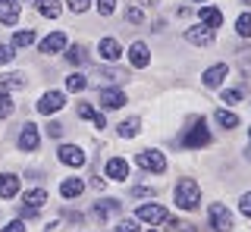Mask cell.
<instances>
[{
	"label": "cell",
	"mask_w": 251,
	"mask_h": 232,
	"mask_svg": "<svg viewBox=\"0 0 251 232\" xmlns=\"http://www.w3.org/2000/svg\"><path fill=\"white\" fill-rule=\"evenodd\" d=\"M173 198H176V207H182V210H195L201 201V188L198 182L192 179V176H185V179L176 182V188H173Z\"/></svg>",
	"instance_id": "6da1fadb"
},
{
	"label": "cell",
	"mask_w": 251,
	"mask_h": 232,
	"mask_svg": "<svg viewBox=\"0 0 251 232\" xmlns=\"http://www.w3.org/2000/svg\"><path fill=\"white\" fill-rule=\"evenodd\" d=\"M207 216H210L214 232H229L232 229V213L226 210V204H220V201H214V204L207 207Z\"/></svg>",
	"instance_id": "7a4b0ae2"
},
{
	"label": "cell",
	"mask_w": 251,
	"mask_h": 232,
	"mask_svg": "<svg viewBox=\"0 0 251 232\" xmlns=\"http://www.w3.org/2000/svg\"><path fill=\"white\" fill-rule=\"evenodd\" d=\"M138 166L148 173H167V157L160 151H141L138 154Z\"/></svg>",
	"instance_id": "3957f363"
},
{
	"label": "cell",
	"mask_w": 251,
	"mask_h": 232,
	"mask_svg": "<svg viewBox=\"0 0 251 232\" xmlns=\"http://www.w3.org/2000/svg\"><path fill=\"white\" fill-rule=\"evenodd\" d=\"M204 144H210V132H207V126H204V119H201V122H195L192 132L182 138V148H204Z\"/></svg>",
	"instance_id": "277c9868"
},
{
	"label": "cell",
	"mask_w": 251,
	"mask_h": 232,
	"mask_svg": "<svg viewBox=\"0 0 251 232\" xmlns=\"http://www.w3.org/2000/svg\"><path fill=\"white\" fill-rule=\"evenodd\" d=\"M63 104H66V97L60 94V91H47V94L38 100V113H44V116H50V113H57L63 110Z\"/></svg>",
	"instance_id": "5b68a950"
},
{
	"label": "cell",
	"mask_w": 251,
	"mask_h": 232,
	"mask_svg": "<svg viewBox=\"0 0 251 232\" xmlns=\"http://www.w3.org/2000/svg\"><path fill=\"white\" fill-rule=\"evenodd\" d=\"M57 157H60V163H66V166H85V151L75 148V144H63L57 151Z\"/></svg>",
	"instance_id": "8992f818"
},
{
	"label": "cell",
	"mask_w": 251,
	"mask_h": 232,
	"mask_svg": "<svg viewBox=\"0 0 251 232\" xmlns=\"http://www.w3.org/2000/svg\"><path fill=\"white\" fill-rule=\"evenodd\" d=\"M98 100H100V107H107V110H116V107L126 104V91H120V88H100Z\"/></svg>",
	"instance_id": "52a82bcc"
},
{
	"label": "cell",
	"mask_w": 251,
	"mask_h": 232,
	"mask_svg": "<svg viewBox=\"0 0 251 232\" xmlns=\"http://www.w3.org/2000/svg\"><path fill=\"white\" fill-rule=\"evenodd\" d=\"M19 0H0V25H16L19 22Z\"/></svg>",
	"instance_id": "ba28073f"
},
{
	"label": "cell",
	"mask_w": 251,
	"mask_h": 232,
	"mask_svg": "<svg viewBox=\"0 0 251 232\" xmlns=\"http://www.w3.org/2000/svg\"><path fill=\"white\" fill-rule=\"evenodd\" d=\"M98 53H100V60H107V63H116V60L123 57V47H120L116 38H104V41L98 44Z\"/></svg>",
	"instance_id": "9c48e42d"
},
{
	"label": "cell",
	"mask_w": 251,
	"mask_h": 232,
	"mask_svg": "<svg viewBox=\"0 0 251 232\" xmlns=\"http://www.w3.org/2000/svg\"><path fill=\"white\" fill-rule=\"evenodd\" d=\"M138 220L154 226V223H163V220H167V210H163L160 204H141L138 207Z\"/></svg>",
	"instance_id": "30bf717a"
},
{
	"label": "cell",
	"mask_w": 251,
	"mask_h": 232,
	"mask_svg": "<svg viewBox=\"0 0 251 232\" xmlns=\"http://www.w3.org/2000/svg\"><path fill=\"white\" fill-rule=\"evenodd\" d=\"M129 60H132V66L145 69L148 63H151V50H148V44H145V41H135V44L129 47Z\"/></svg>",
	"instance_id": "8fae6325"
},
{
	"label": "cell",
	"mask_w": 251,
	"mask_h": 232,
	"mask_svg": "<svg viewBox=\"0 0 251 232\" xmlns=\"http://www.w3.org/2000/svg\"><path fill=\"white\" fill-rule=\"evenodd\" d=\"M19 148L22 151H38V126L35 122H25L19 132Z\"/></svg>",
	"instance_id": "7c38bea8"
},
{
	"label": "cell",
	"mask_w": 251,
	"mask_h": 232,
	"mask_svg": "<svg viewBox=\"0 0 251 232\" xmlns=\"http://www.w3.org/2000/svg\"><path fill=\"white\" fill-rule=\"evenodd\" d=\"M198 19H201V25H204V28H210V32L223 25V13H220L217 6H204V10L198 13Z\"/></svg>",
	"instance_id": "4fadbf2b"
},
{
	"label": "cell",
	"mask_w": 251,
	"mask_h": 232,
	"mask_svg": "<svg viewBox=\"0 0 251 232\" xmlns=\"http://www.w3.org/2000/svg\"><path fill=\"white\" fill-rule=\"evenodd\" d=\"M63 47H66V35L63 32H53L41 41V53H47V57H50V53H60Z\"/></svg>",
	"instance_id": "5bb4252c"
},
{
	"label": "cell",
	"mask_w": 251,
	"mask_h": 232,
	"mask_svg": "<svg viewBox=\"0 0 251 232\" xmlns=\"http://www.w3.org/2000/svg\"><path fill=\"white\" fill-rule=\"evenodd\" d=\"M226 75H229L226 63H217V66H210L207 72H204V85H207V88H217V85H223Z\"/></svg>",
	"instance_id": "9a60e30c"
},
{
	"label": "cell",
	"mask_w": 251,
	"mask_h": 232,
	"mask_svg": "<svg viewBox=\"0 0 251 232\" xmlns=\"http://www.w3.org/2000/svg\"><path fill=\"white\" fill-rule=\"evenodd\" d=\"M107 176H110V179H116V182H123L126 176H129V163H126L123 157H110L107 160Z\"/></svg>",
	"instance_id": "2e32d148"
},
{
	"label": "cell",
	"mask_w": 251,
	"mask_h": 232,
	"mask_svg": "<svg viewBox=\"0 0 251 232\" xmlns=\"http://www.w3.org/2000/svg\"><path fill=\"white\" fill-rule=\"evenodd\" d=\"M19 195V176L3 173L0 176V198H16Z\"/></svg>",
	"instance_id": "e0dca14e"
},
{
	"label": "cell",
	"mask_w": 251,
	"mask_h": 232,
	"mask_svg": "<svg viewBox=\"0 0 251 232\" xmlns=\"http://www.w3.org/2000/svg\"><path fill=\"white\" fill-rule=\"evenodd\" d=\"M120 210H123L120 201H98V204H94V216H98V220H110V216L120 213Z\"/></svg>",
	"instance_id": "ac0fdd59"
},
{
	"label": "cell",
	"mask_w": 251,
	"mask_h": 232,
	"mask_svg": "<svg viewBox=\"0 0 251 232\" xmlns=\"http://www.w3.org/2000/svg\"><path fill=\"white\" fill-rule=\"evenodd\" d=\"M185 38L192 44H198V47H207V44H214V32L210 28H188Z\"/></svg>",
	"instance_id": "d6986e66"
},
{
	"label": "cell",
	"mask_w": 251,
	"mask_h": 232,
	"mask_svg": "<svg viewBox=\"0 0 251 232\" xmlns=\"http://www.w3.org/2000/svg\"><path fill=\"white\" fill-rule=\"evenodd\" d=\"M82 191H85V182L82 179H66V182L60 185V195L63 198H78Z\"/></svg>",
	"instance_id": "ffe728a7"
},
{
	"label": "cell",
	"mask_w": 251,
	"mask_h": 232,
	"mask_svg": "<svg viewBox=\"0 0 251 232\" xmlns=\"http://www.w3.org/2000/svg\"><path fill=\"white\" fill-rule=\"evenodd\" d=\"M44 201H47V191H44V188H31V191H25V204H22V207H31V210H38Z\"/></svg>",
	"instance_id": "44dd1931"
},
{
	"label": "cell",
	"mask_w": 251,
	"mask_h": 232,
	"mask_svg": "<svg viewBox=\"0 0 251 232\" xmlns=\"http://www.w3.org/2000/svg\"><path fill=\"white\" fill-rule=\"evenodd\" d=\"M35 3H38V10H41V16H47V19L60 16V0H35Z\"/></svg>",
	"instance_id": "7402d4cb"
},
{
	"label": "cell",
	"mask_w": 251,
	"mask_h": 232,
	"mask_svg": "<svg viewBox=\"0 0 251 232\" xmlns=\"http://www.w3.org/2000/svg\"><path fill=\"white\" fill-rule=\"evenodd\" d=\"M0 85L3 88H25V72H10V75H0Z\"/></svg>",
	"instance_id": "603a6c76"
},
{
	"label": "cell",
	"mask_w": 251,
	"mask_h": 232,
	"mask_svg": "<svg viewBox=\"0 0 251 232\" xmlns=\"http://www.w3.org/2000/svg\"><path fill=\"white\" fill-rule=\"evenodd\" d=\"M138 129H141L138 119H126V122H120V129H116V132H120V138H135Z\"/></svg>",
	"instance_id": "cb8c5ba5"
},
{
	"label": "cell",
	"mask_w": 251,
	"mask_h": 232,
	"mask_svg": "<svg viewBox=\"0 0 251 232\" xmlns=\"http://www.w3.org/2000/svg\"><path fill=\"white\" fill-rule=\"evenodd\" d=\"M217 122H220L223 129H235V126H239V116L229 113V110L223 107V110H217Z\"/></svg>",
	"instance_id": "d4e9b609"
},
{
	"label": "cell",
	"mask_w": 251,
	"mask_h": 232,
	"mask_svg": "<svg viewBox=\"0 0 251 232\" xmlns=\"http://www.w3.org/2000/svg\"><path fill=\"white\" fill-rule=\"evenodd\" d=\"M163 223H167V232H198L192 223H185V220H170V216H167Z\"/></svg>",
	"instance_id": "484cf974"
},
{
	"label": "cell",
	"mask_w": 251,
	"mask_h": 232,
	"mask_svg": "<svg viewBox=\"0 0 251 232\" xmlns=\"http://www.w3.org/2000/svg\"><path fill=\"white\" fill-rule=\"evenodd\" d=\"M235 32L242 38H251V13H242V16L235 19Z\"/></svg>",
	"instance_id": "4316f807"
},
{
	"label": "cell",
	"mask_w": 251,
	"mask_h": 232,
	"mask_svg": "<svg viewBox=\"0 0 251 232\" xmlns=\"http://www.w3.org/2000/svg\"><path fill=\"white\" fill-rule=\"evenodd\" d=\"M31 41H35V32H28V28H25V32H16V35H13V47H28Z\"/></svg>",
	"instance_id": "83f0119b"
},
{
	"label": "cell",
	"mask_w": 251,
	"mask_h": 232,
	"mask_svg": "<svg viewBox=\"0 0 251 232\" xmlns=\"http://www.w3.org/2000/svg\"><path fill=\"white\" fill-rule=\"evenodd\" d=\"M85 85H88V79H85V75H69V79H66V88L69 91H85Z\"/></svg>",
	"instance_id": "f1b7e54d"
},
{
	"label": "cell",
	"mask_w": 251,
	"mask_h": 232,
	"mask_svg": "<svg viewBox=\"0 0 251 232\" xmlns=\"http://www.w3.org/2000/svg\"><path fill=\"white\" fill-rule=\"evenodd\" d=\"M10 113H13V100H10L6 91H0V119H6Z\"/></svg>",
	"instance_id": "f546056e"
},
{
	"label": "cell",
	"mask_w": 251,
	"mask_h": 232,
	"mask_svg": "<svg viewBox=\"0 0 251 232\" xmlns=\"http://www.w3.org/2000/svg\"><path fill=\"white\" fill-rule=\"evenodd\" d=\"M220 100L232 107V104H239V100H242V91H239V88H226V91H223V97H220Z\"/></svg>",
	"instance_id": "4dcf8cb0"
},
{
	"label": "cell",
	"mask_w": 251,
	"mask_h": 232,
	"mask_svg": "<svg viewBox=\"0 0 251 232\" xmlns=\"http://www.w3.org/2000/svg\"><path fill=\"white\" fill-rule=\"evenodd\" d=\"M66 60H69V63H75V66L85 63V50H82V47H69V50H66Z\"/></svg>",
	"instance_id": "1f68e13d"
},
{
	"label": "cell",
	"mask_w": 251,
	"mask_h": 232,
	"mask_svg": "<svg viewBox=\"0 0 251 232\" xmlns=\"http://www.w3.org/2000/svg\"><path fill=\"white\" fill-rule=\"evenodd\" d=\"M126 19H129L132 25H141V22H145V13L135 10V6H129V10H126Z\"/></svg>",
	"instance_id": "d6a6232c"
},
{
	"label": "cell",
	"mask_w": 251,
	"mask_h": 232,
	"mask_svg": "<svg viewBox=\"0 0 251 232\" xmlns=\"http://www.w3.org/2000/svg\"><path fill=\"white\" fill-rule=\"evenodd\" d=\"M116 10V0H98V13L100 16H110Z\"/></svg>",
	"instance_id": "836d02e7"
},
{
	"label": "cell",
	"mask_w": 251,
	"mask_h": 232,
	"mask_svg": "<svg viewBox=\"0 0 251 232\" xmlns=\"http://www.w3.org/2000/svg\"><path fill=\"white\" fill-rule=\"evenodd\" d=\"M100 75H104L107 82H123L126 72H120V69H100Z\"/></svg>",
	"instance_id": "e575fe53"
},
{
	"label": "cell",
	"mask_w": 251,
	"mask_h": 232,
	"mask_svg": "<svg viewBox=\"0 0 251 232\" xmlns=\"http://www.w3.org/2000/svg\"><path fill=\"white\" fill-rule=\"evenodd\" d=\"M66 3H69V10H73V13H85L91 6V0H66Z\"/></svg>",
	"instance_id": "d590c367"
},
{
	"label": "cell",
	"mask_w": 251,
	"mask_h": 232,
	"mask_svg": "<svg viewBox=\"0 0 251 232\" xmlns=\"http://www.w3.org/2000/svg\"><path fill=\"white\" fill-rule=\"evenodd\" d=\"M116 232H138V223H135V220H120Z\"/></svg>",
	"instance_id": "8d00e7d4"
},
{
	"label": "cell",
	"mask_w": 251,
	"mask_h": 232,
	"mask_svg": "<svg viewBox=\"0 0 251 232\" xmlns=\"http://www.w3.org/2000/svg\"><path fill=\"white\" fill-rule=\"evenodd\" d=\"M239 210L245 213V216H251V191H245V195H242V201H239Z\"/></svg>",
	"instance_id": "74e56055"
},
{
	"label": "cell",
	"mask_w": 251,
	"mask_h": 232,
	"mask_svg": "<svg viewBox=\"0 0 251 232\" xmlns=\"http://www.w3.org/2000/svg\"><path fill=\"white\" fill-rule=\"evenodd\" d=\"M3 232H25V223H22V220H13V223H6V226H3Z\"/></svg>",
	"instance_id": "f35d334b"
},
{
	"label": "cell",
	"mask_w": 251,
	"mask_h": 232,
	"mask_svg": "<svg viewBox=\"0 0 251 232\" xmlns=\"http://www.w3.org/2000/svg\"><path fill=\"white\" fill-rule=\"evenodd\" d=\"M10 60H13V47L0 44V66H3V63H10Z\"/></svg>",
	"instance_id": "ab89813d"
},
{
	"label": "cell",
	"mask_w": 251,
	"mask_h": 232,
	"mask_svg": "<svg viewBox=\"0 0 251 232\" xmlns=\"http://www.w3.org/2000/svg\"><path fill=\"white\" fill-rule=\"evenodd\" d=\"M78 116H82V119H94V116H98V113H94V107L82 104V107H78Z\"/></svg>",
	"instance_id": "60d3db41"
},
{
	"label": "cell",
	"mask_w": 251,
	"mask_h": 232,
	"mask_svg": "<svg viewBox=\"0 0 251 232\" xmlns=\"http://www.w3.org/2000/svg\"><path fill=\"white\" fill-rule=\"evenodd\" d=\"M47 135H50V138H60L63 135V126H60V122H50V126H47Z\"/></svg>",
	"instance_id": "b9f144b4"
},
{
	"label": "cell",
	"mask_w": 251,
	"mask_h": 232,
	"mask_svg": "<svg viewBox=\"0 0 251 232\" xmlns=\"http://www.w3.org/2000/svg\"><path fill=\"white\" fill-rule=\"evenodd\" d=\"M91 185H94V188H98V191H104V185H107V182L100 179V176H94V182H91Z\"/></svg>",
	"instance_id": "7bdbcfd3"
},
{
	"label": "cell",
	"mask_w": 251,
	"mask_h": 232,
	"mask_svg": "<svg viewBox=\"0 0 251 232\" xmlns=\"http://www.w3.org/2000/svg\"><path fill=\"white\" fill-rule=\"evenodd\" d=\"M141 3H145V6H157V3H160V0H141Z\"/></svg>",
	"instance_id": "ee69618b"
},
{
	"label": "cell",
	"mask_w": 251,
	"mask_h": 232,
	"mask_svg": "<svg viewBox=\"0 0 251 232\" xmlns=\"http://www.w3.org/2000/svg\"><path fill=\"white\" fill-rule=\"evenodd\" d=\"M242 3H245V6H251V0H242Z\"/></svg>",
	"instance_id": "f6af8a7d"
},
{
	"label": "cell",
	"mask_w": 251,
	"mask_h": 232,
	"mask_svg": "<svg viewBox=\"0 0 251 232\" xmlns=\"http://www.w3.org/2000/svg\"><path fill=\"white\" fill-rule=\"evenodd\" d=\"M248 160H251V151H248Z\"/></svg>",
	"instance_id": "bcb514c9"
},
{
	"label": "cell",
	"mask_w": 251,
	"mask_h": 232,
	"mask_svg": "<svg viewBox=\"0 0 251 232\" xmlns=\"http://www.w3.org/2000/svg\"><path fill=\"white\" fill-rule=\"evenodd\" d=\"M151 232H154V229H151Z\"/></svg>",
	"instance_id": "7dc6e473"
}]
</instances>
